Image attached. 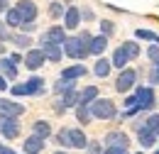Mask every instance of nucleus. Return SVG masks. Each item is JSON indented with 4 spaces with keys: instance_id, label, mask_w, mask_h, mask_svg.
I'll return each mask as SVG.
<instances>
[{
    "instance_id": "obj_1",
    "label": "nucleus",
    "mask_w": 159,
    "mask_h": 154,
    "mask_svg": "<svg viewBox=\"0 0 159 154\" xmlns=\"http://www.w3.org/2000/svg\"><path fill=\"white\" fill-rule=\"evenodd\" d=\"M61 47H64V54H66L69 59H79V61H83V59H88V54H91L88 44H86L79 34H76V37H66V42H64Z\"/></svg>"
},
{
    "instance_id": "obj_2",
    "label": "nucleus",
    "mask_w": 159,
    "mask_h": 154,
    "mask_svg": "<svg viewBox=\"0 0 159 154\" xmlns=\"http://www.w3.org/2000/svg\"><path fill=\"white\" fill-rule=\"evenodd\" d=\"M91 113L96 120H115L118 117V108L110 98H96L91 103Z\"/></svg>"
},
{
    "instance_id": "obj_3",
    "label": "nucleus",
    "mask_w": 159,
    "mask_h": 154,
    "mask_svg": "<svg viewBox=\"0 0 159 154\" xmlns=\"http://www.w3.org/2000/svg\"><path fill=\"white\" fill-rule=\"evenodd\" d=\"M135 96H137L139 113H147V110H154L157 108V96H154V88L152 86H135Z\"/></svg>"
},
{
    "instance_id": "obj_4",
    "label": "nucleus",
    "mask_w": 159,
    "mask_h": 154,
    "mask_svg": "<svg viewBox=\"0 0 159 154\" xmlns=\"http://www.w3.org/2000/svg\"><path fill=\"white\" fill-rule=\"evenodd\" d=\"M137 86V71L135 69H120L118 78H115V91L118 93H127V91H132Z\"/></svg>"
},
{
    "instance_id": "obj_5",
    "label": "nucleus",
    "mask_w": 159,
    "mask_h": 154,
    "mask_svg": "<svg viewBox=\"0 0 159 154\" xmlns=\"http://www.w3.org/2000/svg\"><path fill=\"white\" fill-rule=\"evenodd\" d=\"M39 49L44 52V57L47 61H52V64H59L61 57H64V47L61 44H54V42H49V39H39Z\"/></svg>"
},
{
    "instance_id": "obj_6",
    "label": "nucleus",
    "mask_w": 159,
    "mask_h": 154,
    "mask_svg": "<svg viewBox=\"0 0 159 154\" xmlns=\"http://www.w3.org/2000/svg\"><path fill=\"white\" fill-rule=\"evenodd\" d=\"M44 64H47V57H44V52H42L39 47H37V49H27V54H25L27 71H39Z\"/></svg>"
},
{
    "instance_id": "obj_7",
    "label": "nucleus",
    "mask_w": 159,
    "mask_h": 154,
    "mask_svg": "<svg viewBox=\"0 0 159 154\" xmlns=\"http://www.w3.org/2000/svg\"><path fill=\"white\" fill-rule=\"evenodd\" d=\"M25 113V105L12 98H0V115L2 117H20Z\"/></svg>"
},
{
    "instance_id": "obj_8",
    "label": "nucleus",
    "mask_w": 159,
    "mask_h": 154,
    "mask_svg": "<svg viewBox=\"0 0 159 154\" xmlns=\"http://www.w3.org/2000/svg\"><path fill=\"white\" fill-rule=\"evenodd\" d=\"M15 7H17V12L22 15V22H34V20H37V12H39V10H37V2H34V0H20Z\"/></svg>"
},
{
    "instance_id": "obj_9",
    "label": "nucleus",
    "mask_w": 159,
    "mask_h": 154,
    "mask_svg": "<svg viewBox=\"0 0 159 154\" xmlns=\"http://www.w3.org/2000/svg\"><path fill=\"white\" fill-rule=\"evenodd\" d=\"M81 7L79 5H69L66 7V12H64V27L66 29H79L81 27Z\"/></svg>"
},
{
    "instance_id": "obj_10",
    "label": "nucleus",
    "mask_w": 159,
    "mask_h": 154,
    "mask_svg": "<svg viewBox=\"0 0 159 154\" xmlns=\"http://www.w3.org/2000/svg\"><path fill=\"white\" fill-rule=\"evenodd\" d=\"M0 135L5 137V139H15V137L20 135V122H17V117H5V120H2V127H0Z\"/></svg>"
},
{
    "instance_id": "obj_11",
    "label": "nucleus",
    "mask_w": 159,
    "mask_h": 154,
    "mask_svg": "<svg viewBox=\"0 0 159 154\" xmlns=\"http://www.w3.org/2000/svg\"><path fill=\"white\" fill-rule=\"evenodd\" d=\"M44 144H47V139H42L37 135H30L22 142V149H25V154H39V152H44Z\"/></svg>"
},
{
    "instance_id": "obj_12",
    "label": "nucleus",
    "mask_w": 159,
    "mask_h": 154,
    "mask_svg": "<svg viewBox=\"0 0 159 154\" xmlns=\"http://www.w3.org/2000/svg\"><path fill=\"white\" fill-rule=\"evenodd\" d=\"M105 147H130V137L125 135L122 130L108 132L105 135Z\"/></svg>"
},
{
    "instance_id": "obj_13",
    "label": "nucleus",
    "mask_w": 159,
    "mask_h": 154,
    "mask_svg": "<svg viewBox=\"0 0 159 154\" xmlns=\"http://www.w3.org/2000/svg\"><path fill=\"white\" fill-rule=\"evenodd\" d=\"M42 37L49 39V42H54V44H64L69 34H66V27H64V25H54V27H49Z\"/></svg>"
},
{
    "instance_id": "obj_14",
    "label": "nucleus",
    "mask_w": 159,
    "mask_h": 154,
    "mask_svg": "<svg viewBox=\"0 0 159 154\" xmlns=\"http://www.w3.org/2000/svg\"><path fill=\"white\" fill-rule=\"evenodd\" d=\"M110 71H113V61L105 57H98L96 59V64H93V74L98 78H108L110 76Z\"/></svg>"
},
{
    "instance_id": "obj_15",
    "label": "nucleus",
    "mask_w": 159,
    "mask_h": 154,
    "mask_svg": "<svg viewBox=\"0 0 159 154\" xmlns=\"http://www.w3.org/2000/svg\"><path fill=\"white\" fill-rule=\"evenodd\" d=\"M0 74L7 78V81H15V78H17V64L10 57H2L0 59Z\"/></svg>"
},
{
    "instance_id": "obj_16",
    "label": "nucleus",
    "mask_w": 159,
    "mask_h": 154,
    "mask_svg": "<svg viewBox=\"0 0 159 154\" xmlns=\"http://www.w3.org/2000/svg\"><path fill=\"white\" fill-rule=\"evenodd\" d=\"M88 74V69L83 66V64H71V66H66L64 71H61V78H71V81H79Z\"/></svg>"
},
{
    "instance_id": "obj_17",
    "label": "nucleus",
    "mask_w": 159,
    "mask_h": 154,
    "mask_svg": "<svg viewBox=\"0 0 159 154\" xmlns=\"http://www.w3.org/2000/svg\"><path fill=\"white\" fill-rule=\"evenodd\" d=\"M25 83H27V93H30V96H44V91H47L42 76H30Z\"/></svg>"
},
{
    "instance_id": "obj_18",
    "label": "nucleus",
    "mask_w": 159,
    "mask_h": 154,
    "mask_svg": "<svg viewBox=\"0 0 159 154\" xmlns=\"http://www.w3.org/2000/svg\"><path fill=\"white\" fill-rule=\"evenodd\" d=\"M69 135H71V147H74V149H86V147H88V137H86V132H83L81 127L69 130Z\"/></svg>"
},
{
    "instance_id": "obj_19",
    "label": "nucleus",
    "mask_w": 159,
    "mask_h": 154,
    "mask_svg": "<svg viewBox=\"0 0 159 154\" xmlns=\"http://www.w3.org/2000/svg\"><path fill=\"white\" fill-rule=\"evenodd\" d=\"M7 42H12L17 49H32V37L25 34V32H10V39H7Z\"/></svg>"
},
{
    "instance_id": "obj_20",
    "label": "nucleus",
    "mask_w": 159,
    "mask_h": 154,
    "mask_svg": "<svg viewBox=\"0 0 159 154\" xmlns=\"http://www.w3.org/2000/svg\"><path fill=\"white\" fill-rule=\"evenodd\" d=\"M32 135L42 137V139H49V137L54 135V130H52V125H49L47 120H37V122L32 125Z\"/></svg>"
},
{
    "instance_id": "obj_21",
    "label": "nucleus",
    "mask_w": 159,
    "mask_h": 154,
    "mask_svg": "<svg viewBox=\"0 0 159 154\" xmlns=\"http://www.w3.org/2000/svg\"><path fill=\"white\" fill-rule=\"evenodd\" d=\"M96 98H98V86H83V88L79 91V103L91 105Z\"/></svg>"
},
{
    "instance_id": "obj_22",
    "label": "nucleus",
    "mask_w": 159,
    "mask_h": 154,
    "mask_svg": "<svg viewBox=\"0 0 159 154\" xmlns=\"http://www.w3.org/2000/svg\"><path fill=\"white\" fill-rule=\"evenodd\" d=\"M157 137L159 135L149 132V130H139V132H137V142H139V147H142V149H152V147H154V142H157Z\"/></svg>"
},
{
    "instance_id": "obj_23",
    "label": "nucleus",
    "mask_w": 159,
    "mask_h": 154,
    "mask_svg": "<svg viewBox=\"0 0 159 154\" xmlns=\"http://www.w3.org/2000/svg\"><path fill=\"white\" fill-rule=\"evenodd\" d=\"M105 47H108V37H105V34L93 37V39H91V44H88V49H91V54H93V57H100V54L105 52Z\"/></svg>"
},
{
    "instance_id": "obj_24",
    "label": "nucleus",
    "mask_w": 159,
    "mask_h": 154,
    "mask_svg": "<svg viewBox=\"0 0 159 154\" xmlns=\"http://www.w3.org/2000/svg\"><path fill=\"white\" fill-rule=\"evenodd\" d=\"M5 25L10 27V29H20V25H22V15L17 12V7H7L5 10Z\"/></svg>"
},
{
    "instance_id": "obj_25",
    "label": "nucleus",
    "mask_w": 159,
    "mask_h": 154,
    "mask_svg": "<svg viewBox=\"0 0 159 154\" xmlns=\"http://www.w3.org/2000/svg\"><path fill=\"white\" fill-rule=\"evenodd\" d=\"M76 120H79L81 125H91V120H93L91 105H86V103H79V105H76Z\"/></svg>"
},
{
    "instance_id": "obj_26",
    "label": "nucleus",
    "mask_w": 159,
    "mask_h": 154,
    "mask_svg": "<svg viewBox=\"0 0 159 154\" xmlns=\"http://www.w3.org/2000/svg\"><path fill=\"white\" fill-rule=\"evenodd\" d=\"M76 88V81H71V78H59L57 83H54V93L57 96H64V93H69V91H74Z\"/></svg>"
},
{
    "instance_id": "obj_27",
    "label": "nucleus",
    "mask_w": 159,
    "mask_h": 154,
    "mask_svg": "<svg viewBox=\"0 0 159 154\" xmlns=\"http://www.w3.org/2000/svg\"><path fill=\"white\" fill-rule=\"evenodd\" d=\"M122 49H125V54H127V59H130V61H135V59L142 54V49H139V42H137V39L125 42V44H122Z\"/></svg>"
},
{
    "instance_id": "obj_28",
    "label": "nucleus",
    "mask_w": 159,
    "mask_h": 154,
    "mask_svg": "<svg viewBox=\"0 0 159 154\" xmlns=\"http://www.w3.org/2000/svg\"><path fill=\"white\" fill-rule=\"evenodd\" d=\"M110 61H113V66H115V69H125L130 59H127V54H125V49H122V47H118V49L113 52V59H110Z\"/></svg>"
},
{
    "instance_id": "obj_29",
    "label": "nucleus",
    "mask_w": 159,
    "mask_h": 154,
    "mask_svg": "<svg viewBox=\"0 0 159 154\" xmlns=\"http://www.w3.org/2000/svg\"><path fill=\"white\" fill-rule=\"evenodd\" d=\"M47 12H49V17H52V20H59V17H64L66 7H64V2H59V0H52L49 7H47Z\"/></svg>"
},
{
    "instance_id": "obj_30",
    "label": "nucleus",
    "mask_w": 159,
    "mask_h": 154,
    "mask_svg": "<svg viewBox=\"0 0 159 154\" xmlns=\"http://www.w3.org/2000/svg\"><path fill=\"white\" fill-rule=\"evenodd\" d=\"M54 142L59 144L61 149H66V147H71V135H69V127H61L59 132L54 135Z\"/></svg>"
},
{
    "instance_id": "obj_31",
    "label": "nucleus",
    "mask_w": 159,
    "mask_h": 154,
    "mask_svg": "<svg viewBox=\"0 0 159 154\" xmlns=\"http://www.w3.org/2000/svg\"><path fill=\"white\" fill-rule=\"evenodd\" d=\"M61 105H64L66 110H69V108H76V105H79V91L74 88V91L64 93V96H61Z\"/></svg>"
},
{
    "instance_id": "obj_32",
    "label": "nucleus",
    "mask_w": 159,
    "mask_h": 154,
    "mask_svg": "<svg viewBox=\"0 0 159 154\" xmlns=\"http://www.w3.org/2000/svg\"><path fill=\"white\" fill-rule=\"evenodd\" d=\"M142 130H149V132H154V135H159V113H152V115L144 120V127Z\"/></svg>"
},
{
    "instance_id": "obj_33",
    "label": "nucleus",
    "mask_w": 159,
    "mask_h": 154,
    "mask_svg": "<svg viewBox=\"0 0 159 154\" xmlns=\"http://www.w3.org/2000/svg\"><path fill=\"white\" fill-rule=\"evenodd\" d=\"M135 37L137 39H147V42H154V44H159V34H154L152 29H135Z\"/></svg>"
},
{
    "instance_id": "obj_34",
    "label": "nucleus",
    "mask_w": 159,
    "mask_h": 154,
    "mask_svg": "<svg viewBox=\"0 0 159 154\" xmlns=\"http://www.w3.org/2000/svg\"><path fill=\"white\" fill-rule=\"evenodd\" d=\"M100 34H105V37H113V34H115V22H110V20H103V22H100Z\"/></svg>"
},
{
    "instance_id": "obj_35",
    "label": "nucleus",
    "mask_w": 159,
    "mask_h": 154,
    "mask_svg": "<svg viewBox=\"0 0 159 154\" xmlns=\"http://www.w3.org/2000/svg\"><path fill=\"white\" fill-rule=\"evenodd\" d=\"M10 96H12V98H22V96H30V93H27V83H15V86L10 88Z\"/></svg>"
},
{
    "instance_id": "obj_36",
    "label": "nucleus",
    "mask_w": 159,
    "mask_h": 154,
    "mask_svg": "<svg viewBox=\"0 0 159 154\" xmlns=\"http://www.w3.org/2000/svg\"><path fill=\"white\" fill-rule=\"evenodd\" d=\"M147 81H149L152 86H157V83H159V64H152V66H149V71H147Z\"/></svg>"
},
{
    "instance_id": "obj_37",
    "label": "nucleus",
    "mask_w": 159,
    "mask_h": 154,
    "mask_svg": "<svg viewBox=\"0 0 159 154\" xmlns=\"http://www.w3.org/2000/svg\"><path fill=\"white\" fill-rule=\"evenodd\" d=\"M147 59H149L152 64H159V44H152V47H147Z\"/></svg>"
},
{
    "instance_id": "obj_38",
    "label": "nucleus",
    "mask_w": 159,
    "mask_h": 154,
    "mask_svg": "<svg viewBox=\"0 0 159 154\" xmlns=\"http://www.w3.org/2000/svg\"><path fill=\"white\" fill-rule=\"evenodd\" d=\"M81 20H83V22H93V20H96V12H93L91 7H81Z\"/></svg>"
},
{
    "instance_id": "obj_39",
    "label": "nucleus",
    "mask_w": 159,
    "mask_h": 154,
    "mask_svg": "<svg viewBox=\"0 0 159 154\" xmlns=\"http://www.w3.org/2000/svg\"><path fill=\"white\" fill-rule=\"evenodd\" d=\"M103 154H130V149L127 147H105Z\"/></svg>"
},
{
    "instance_id": "obj_40",
    "label": "nucleus",
    "mask_w": 159,
    "mask_h": 154,
    "mask_svg": "<svg viewBox=\"0 0 159 154\" xmlns=\"http://www.w3.org/2000/svg\"><path fill=\"white\" fill-rule=\"evenodd\" d=\"M88 154H103V147H100V142H88Z\"/></svg>"
},
{
    "instance_id": "obj_41",
    "label": "nucleus",
    "mask_w": 159,
    "mask_h": 154,
    "mask_svg": "<svg viewBox=\"0 0 159 154\" xmlns=\"http://www.w3.org/2000/svg\"><path fill=\"white\" fill-rule=\"evenodd\" d=\"M34 29H37L34 22H22V25H20V32H25V34H32Z\"/></svg>"
},
{
    "instance_id": "obj_42",
    "label": "nucleus",
    "mask_w": 159,
    "mask_h": 154,
    "mask_svg": "<svg viewBox=\"0 0 159 154\" xmlns=\"http://www.w3.org/2000/svg\"><path fill=\"white\" fill-rule=\"evenodd\" d=\"M0 39H2V42H7V39H10V27H7L2 20H0Z\"/></svg>"
},
{
    "instance_id": "obj_43",
    "label": "nucleus",
    "mask_w": 159,
    "mask_h": 154,
    "mask_svg": "<svg viewBox=\"0 0 159 154\" xmlns=\"http://www.w3.org/2000/svg\"><path fill=\"white\" fill-rule=\"evenodd\" d=\"M125 108H137V96H135V93L125 98Z\"/></svg>"
},
{
    "instance_id": "obj_44",
    "label": "nucleus",
    "mask_w": 159,
    "mask_h": 154,
    "mask_svg": "<svg viewBox=\"0 0 159 154\" xmlns=\"http://www.w3.org/2000/svg\"><path fill=\"white\" fill-rule=\"evenodd\" d=\"M79 37L83 39V42H86V44H91V39H93V34H91V32H88V29H81V32H79Z\"/></svg>"
},
{
    "instance_id": "obj_45",
    "label": "nucleus",
    "mask_w": 159,
    "mask_h": 154,
    "mask_svg": "<svg viewBox=\"0 0 159 154\" xmlns=\"http://www.w3.org/2000/svg\"><path fill=\"white\" fill-rule=\"evenodd\" d=\"M0 154H17V152H15L12 147H7V144H2V142H0Z\"/></svg>"
},
{
    "instance_id": "obj_46",
    "label": "nucleus",
    "mask_w": 159,
    "mask_h": 154,
    "mask_svg": "<svg viewBox=\"0 0 159 154\" xmlns=\"http://www.w3.org/2000/svg\"><path fill=\"white\" fill-rule=\"evenodd\" d=\"M10 59H12L15 64H22V61H25V57H22V54H17V52H15V54H10Z\"/></svg>"
},
{
    "instance_id": "obj_47",
    "label": "nucleus",
    "mask_w": 159,
    "mask_h": 154,
    "mask_svg": "<svg viewBox=\"0 0 159 154\" xmlns=\"http://www.w3.org/2000/svg\"><path fill=\"white\" fill-rule=\"evenodd\" d=\"M0 91H7V78L0 74Z\"/></svg>"
},
{
    "instance_id": "obj_48",
    "label": "nucleus",
    "mask_w": 159,
    "mask_h": 154,
    "mask_svg": "<svg viewBox=\"0 0 159 154\" xmlns=\"http://www.w3.org/2000/svg\"><path fill=\"white\" fill-rule=\"evenodd\" d=\"M7 5H10V0H0V12H5V10H7Z\"/></svg>"
},
{
    "instance_id": "obj_49",
    "label": "nucleus",
    "mask_w": 159,
    "mask_h": 154,
    "mask_svg": "<svg viewBox=\"0 0 159 154\" xmlns=\"http://www.w3.org/2000/svg\"><path fill=\"white\" fill-rule=\"evenodd\" d=\"M0 57H5V42L0 39Z\"/></svg>"
},
{
    "instance_id": "obj_50",
    "label": "nucleus",
    "mask_w": 159,
    "mask_h": 154,
    "mask_svg": "<svg viewBox=\"0 0 159 154\" xmlns=\"http://www.w3.org/2000/svg\"><path fill=\"white\" fill-rule=\"evenodd\" d=\"M54 154H69V152H64V149H59V152H54Z\"/></svg>"
},
{
    "instance_id": "obj_51",
    "label": "nucleus",
    "mask_w": 159,
    "mask_h": 154,
    "mask_svg": "<svg viewBox=\"0 0 159 154\" xmlns=\"http://www.w3.org/2000/svg\"><path fill=\"white\" fill-rule=\"evenodd\" d=\"M2 120H5V117H2V115H0V127H2Z\"/></svg>"
},
{
    "instance_id": "obj_52",
    "label": "nucleus",
    "mask_w": 159,
    "mask_h": 154,
    "mask_svg": "<svg viewBox=\"0 0 159 154\" xmlns=\"http://www.w3.org/2000/svg\"><path fill=\"white\" fill-rule=\"evenodd\" d=\"M139 154H142V152H139Z\"/></svg>"
}]
</instances>
